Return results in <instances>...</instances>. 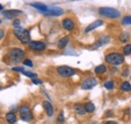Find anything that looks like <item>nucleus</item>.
I'll use <instances>...</instances> for the list:
<instances>
[{
  "label": "nucleus",
  "mask_w": 131,
  "mask_h": 124,
  "mask_svg": "<svg viewBox=\"0 0 131 124\" xmlns=\"http://www.w3.org/2000/svg\"><path fill=\"white\" fill-rule=\"evenodd\" d=\"M124 60H125L124 55H122L120 53H110L105 57L106 63H108L109 65L114 66V67L122 65L124 63Z\"/></svg>",
  "instance_id": "f257e3e1"
},
{
  "label": "nucleus",
  "mask_w": 131,
  "mask_h": 124,
  "mask_svg": "<svg viewBox=\"0 0 131 124\" xmlns=\"http://www.w3.org/2000/svg\"><path fill=\"white\" fill-rule=\"evenodd\" d=\"M14 34L17 38L22 43V44H28L30 42V34L29 31L22 28V27H17L14 29Z\"/></svg>",
  "instance_id": "f03ea898"
},
{
  "label": "nucleus",
  "mask_w": 131,
  "mask_h": 124,
  "mask_svg": "<svg viewBox=\"0 0 131 124\" xmlns=\"http://www.w3.org/2000/svg\"><path fill=\"white\" fill-rule=\"evenodd\" d=\"M99 13L107 18H118L120 16V11L112 7H101L99 9Z\"/></svg>",
  "instance_id": "7ed1b4c3"
},
{
  "label": "nucleus",
  "mask_w": 131,
  "mask_h": 124,
  "mask_svg": "<svg viewBox=\"0 0 131 124\" xmlns=\"http://www.w3.org/2000/svg\"><path fill=\"white\" fill-rule=\"evenodd\" d=\"M24 50L21 49V48H18V47H15V48H12L10 51H9V58L12 62L14 63H19L21 62L24 58Z\"/></svg>",
  "instance_id": "20e7f679"
},
{
  "label": "nucleus",
  "mask_w": 131,
  "mask_h": 124,
  "mask_svg": "<svg viewBox=\"0 0 131 124\" xmlns=\"http://www.w3.org/2000/svg\"><path fill=\"white\" fill-rule=\"evenodd\" d=\"M19 115H20L21 120H23L25 122L31 121L33 118L31 110L27 105H22V106L19 107Z\"/></svg>",
  "instance_id": "39448f33"
},
{
  "label": "nucleus",
  "mask_w": 131,
  "mask_h": 124,
  "mask_svg": "<svg viewBox=\"0 0 131 124\" xmlns=\"http://www.w3.org/2000/svg\"><path fill=\"white\" fill-rule=\"evenodd\" d=\"M57 72L60 76L62 77H65V78H69V77H72L76 74V71L71 68V67H68V66H61L57 69Z\"/></svg>",
  "instance_id": "423d86ee"
},
{
  "label": "nucleus",
  "mask_w": 131,
  "mask_h": 124,
  "mask_svg": "<svg viewBox=\"0 0 131 124\" xmlns=\"http://www.w3.org/2000/svg\"><path fill=\"white\" fill-rule=\"evenodd\" d=\"M97 84H98V82H97V80H96L95 78H92V77L87 78V79H85L82 82L81 88H82L83 90H91V89H93Z\"/></svg>",
  "instance_id": "0eeeda50"
},
{
  "label": "nucleus",
  "mask_w": 131,
  "mask_h": 124,
  "mask_svg": "<svg viewBox=\"0 0 131 124\" xmlns=\"http://www.w3.org/2000/svg\"><path fill=\"white\" fill-rule=\"evenodd\" d=\"M28 47L31 50H35V51H41L43 49H46V44L42 42H36V40H32L28 43Z\"/></svg>",
  "instance_id": "6e6552de"
},
{
  "label": "nucleus",
  "mask_w": 131,
  "mask_h": 124,
  "mask_svg": "<svg viewBox=\"0 0 131 124\" xmlns=\"http://www.w3.org/2000/svg\"><path fill=\"white\" fill-rule=\"evenodd\" d=\"M30 6L34 7L35 9H37L38 11L42 12V13H47L49 10V8L43 3H40V2H34V3H30Z\"/></svg>",
  "instance_id": "1a4fd4ad"
},
{
  "label": "nucleus",
  "mask_w": 131,
  "mask_h": 124,
  "mask_svg": "<svg viewBox=\"0 0 131 124\" xmlns=\"http://www.w3.org/2000/svg\"><path fill=\"white\" fill-rule=\"evenodd\" d=\"M62 25H63V27L65 28L66 30L71 31V30H73L74 27H75V22H74L71 18H65V19L62 21Z\"/></svg>",
  "instance_id": "9d476101"
},
{
  "label": "nucleus",
  "mask_w": 131,
  "mask_h": 124,
  "mask_svg": "<svg viewBox=\"0 0 131 124\" xmlns=\"http://www.w3.org/2000/svg\"><path fill=\"white\" fill-rule=\"evenodd\" d=\"M103 23H104V22H103V20H101V19H98V20H96V21L92 22L91 24H89V25L86 27V29H85V33H88V32H90V31L96 29L97 27L101 26V25H103Z\"/></svg>",
  "instance_id": "9b49d317"
},
{
  "label": "nucleus",
  "mask_w": 131,
  "mask_h": 124,
  "mask_svg": "<svg viewBox=\"0 0 131 124\" xmlns=\"http://www.w3.org/2000/svg\"><path fill=\"white\" fill-rule=\"evenodd\" d=\"M21 13H22V11H20V10H4L2 12L3 16L7 19H12L15 16H17L18 14H21Z\"/></svg>",
  "instance_id": "f8f14e48"
},
{
  "label": "nucleus",
  "mask_w": 131,
  "mask_h": 124,
  "mask_svg": "<svg viewBox=\"0 0 131 124\" xmlns=\"http://www.w3.org/2000/svg\"><path fill=\"white\" fill-rule=\"evenodd\" d=\"M110 40H111V38H110L109 36H101L98 39V42L92 47V48H93V49H96V48H98L99 47H101V46H103V45L108 44Z\"/></svg>",
  "instance_id": "ddd939ff"
},
{
  "label": "nucleus",
  "mask_w": 131,
  "mask_h": 124,
  "mask_svg": "<svg viewBox=\"0 0 131 124\" xmlns=\"http://www.w3.org/2000/svg\"><path fill=\"white\" fill-rule=\"evenodd\" d=\"M42 107L46 110V113H47L48 116L51 117L53 115V107H52V105H51L50 102H49V101H43L42 102Z\"/></svg>",
  "instance_id": "4468645a"
},
{
  "label": "nucleus",
  "mask_w": 131,
  "mask_h": 124,
  "mask_svg": "<svg viewBox=\"0 0 131 124\" xmlns=\"http://www.w3.org/2000/svg\"><path fill=\"white\" fill-rule=\"evenodd\" d=\"M63 13H64V10L62 8H60V7H53V8H49V11L47 13H45V14L50 16H59L61 15V14H63Z\"/></svg>",
  "instance_id": "2eb2a0df"
},
{
  "label": "nucleus",
  "mask_w": 131,
  "mask_h": 124,
  "mask_svg": "<svg viewBox=\"0 0 131 124\" xmlns=\"http://www.w3.org/2000/svg\"><path fill=\"white\" fill-rule=\"evenodd\" d=\"M6 121L8 122V123L10 124H13L16 122L17 118H16V115L13 113V112H8L7 114H6Z\"/></svg>",
  "instance_id": "dca6fc26"
},
{
  "label": "nucleus",
  "mask_w": 131,
  "mask_h": 124,
  "mask_svg": "<svg viewBox=\"0 0 131 124\" xmlns=\"http://www.w3.org/2000/svg\"><path fill=\"white\" fill-rule=\"evenodd\" d=\"M120 91L121 92H124V93H128L131 91V85L129 82H123L120 86Z\"/></svg>",
  "instance_id": "f3484780"
},
{
  "label": "nucleus",
  "mask_w": 131,
  "mask_h": 124,
  "mask_svg": "<svg viewBox=\"0 0 131 124\" xmlns=\"http://www.w3.org/2000/svg\"><path fill=\"white\" fill-rule=\"evenodd\" d=\"M74 110H75V112H76L77 114H79V115H84V114L86 113V110L84 108V105H82V104H76V105L74 106Z\"/></svg>",
  "instance_id": "a211bd4d"
},
{
  "label": "nucleus",
  "mask_w": 131,
  "mask_h": 124,
  "mask_svg": "<svg viewBox=\"0 0 131 124\" xmlns=\"http://www.w3.org/2000/svg\"><path fill=\"white\" fill-rule=\"evenodd\" d=\"M69 40H70L69 36H65V37L61 38V39L59 40V43H58V47H59V48H61V49L65 48L66 46H67V45H68V43H69Z\"/></svg>",
  "instance_id": "6ab92c4d"
},
{
  "label": "nucleus",
  "mask_w": 131,
  "mask_h": 124,
  "mask_svg": "<svg viewBox=\"0 0 131 124\" xmlns=\"http://www.w3.org/2000/svg\"><path fill=\"white\" fill-rule=\"evenodd\" d=\"M84 108L86 110V112L92 113V112L95 110V105H94V103H92V102H87V103L84 104Z\"/></svg>",
  "instance_id": "aec40b11"
},
{
  "label": "nucleus",
  "mask_w": 131,
  "mask_h": 124,
  "mask_svg": "<svg viewBox=\"0 0 131 124\" xmlns=\"http://www.w3.org/2000/svg\"><path fill=\"white\" fill-rule=\"evenodd\" d=\"M119 39L121 43H127L129 39H130V35L128 32H122L119 36Z\"/></svg>",
  "instance_id": "412c9836"
},
{
  "label": "nucleus",
  "mask_w": 131,
  "mask_h": 124,
  "mask_svg": "<svg viewBox=\"0 0 131 124\" xmlns=\"http://www.w3.org/2000/svg\"><path fill=\"white\" fill-rule=\"evenodd\" d=\"M106 70H107V68H106L104 65H100V66H97V67L95 68V73H96L97 75H100V74L105 73Z\"/></svg>",
  "instance_id": "4be33fe9"
},
{
  "label": "nucleus",
  "mask_w": 131,
  "mask_h": 124,
  "mask_svg": "<svg viewBox=\"0 0 131 124\" xmlns=\"http://www.w3.org/2000/svg\"><path fill=\"white\" fill-rule=\"evenodd\" d=\"M123 55L124 56H129L131 55V45H126L123 47Z\"/></svg>",
  "instance_id": "5701e85b"
},
{
  "label": "nucleus",
  "mask_w": 131,
  "mask_h": 124,
  "mask_svg": "<svg viewBox=\"0 0 131 124\" xmlns=\"http://www.w3.org/2000/svg\"><path fill=\"white\" fill-rule=\"evenodd\" d=\"M104 87L107 89V90H112L114 88V82L113 81H107L105 84H104Z\"/></svg>",
  "instance_id": "b1692460"
},
{
  "label": "nucleus",
  "mask_w": 131,
  "mask_h": 124,
  "mask_svg": "<svg viewBox=\"0 0 131 124\" xmlns=\"http://www.w3.org/2000/svg\"><path fill=\"white\" fill-rule=\"evenodd\" d=\"M122 24L124 25H131V16L127 15L122 19Z\"/></svg>",
  "instance_id": "393cba45"
},
{
  "label": "nucleus",
  "mask_w": 131,
  "mask_h": 124,
  "mask_svg": "<svg viewBox=\"0 0 131 124\" xmlns=\"http://www.w3.org/2000/svg\"><path fill=\"white\" fill-rule=\"evenodd\" d=\"M24 76H26V77L28 78H31V79H34V78L37 77V75L35 74V73H31V72H26V71H23V72H21Z\"/></svg>",
  "instance_id": "a878e982"
},
{
  "label": "nucleus",
  "mask_w": 131,
  "mask_h": 124,
  "mask_svg": "<svg viewBox=\"0 0 131 124\" xmlns=\"http://www.w3.org/2000/svg\"><path fill=\"white\" fill-rule=\"evenodd\" d=\"M58 121H59L60 123H63V122L65 121V117H64V113H63V112L60 113V115L58 116Z\"/></svg>",
  "instance_id": "bb28decb"
},
{
  "label": "nucleus",
  "mask_w": 131,
  "mask_h": 124,
  "mask_svg": "<svg viewBox=\"0 0 131 124\" xmlns=\"http://www.w3.org/2000/svg\"><path fill=\"white\" fill-rule=\"evenodd\" d=\"M13 26L17 28V27H20V20L19 19H14L13 20Z\"/></svg>",
  "instance_id": "cd10ccee"
},
{
  "label": "nucleus",
  "mask_w": 131,
  "mask_h": 124,
  "mask_svg": "<svg viewBox=\"0 0 131 124\" xmlns=\"http://www.w3.org/2000/svg\"><path fill=\"white\" fill-rule=\"evenodd\" d=\"M23 65H24V66H27V67H30V68L33 66L32 62H31L30 60H25V61L23 62Z\"/></svg>",
  "instance_id": "c85d7f7f"
},
{
  "label": "nucleus",
  "mask_w": 131,
  "mask_h": 124,
  "mask_svg": "<svg viewBox=\"0 0 131 124\" xmlns=\"http://www.w3.org/2000/svg\"><path fill=\"white\" fill-rule=\"evenodd\" d=\"M32 83L34 84V85H39V84H42V81L39 80V79L34 78V79H32Z\"/></svg>",
  "instance_id": "c756f323"
},
{
  "label": "nucleus",
  "mask_w": 131,
  "mask_h": 124,
  "mask_svg": "<svg viewBox=\"0 0 131 124\" xmlns=\"http://www.w3.org/2000/svg\"><path fill=\"white\" fill-rule=\"evenodd\" d=\"M12 70H13V71H17V72H23V71H24L23 68H20V67H19V68H18V67H15V68H13Z\"/></svg>",
  "instance_id": "7c9ffc66"
},
{
  "label": "nucleus",
  "mask_w": 131,
  "mask_h": 124,
  "mask_svg": "<svg viewBox=\"0 0 131 124\" xmlns=\"http://www.w3.org/2000/svg\"><path fill=\"white\" fill-rule=\"evenodd\" d=\"M3 36H4V31H3V29H0V39H1Z\"/></svg>",
  "instance_id": "2f4dec72"
},
{
  "label": "nucleus",
  "mask_w": 131,
  "mask_h": 124,
  "mask_svg": "<svg viewBox=\"0 0 131 124\" xmlns=\"http://www.w3.org/2000/svg\"><path fill=\"white\" fill-rule=\"evenodd\" d=\"M105 124H117V123H116L115 121H107Z\"/></svg>",
  "instance_id": "473e14b6"
},
{
  "label": "nucleus",
  "mask_w": 131,
  "mask_h": 124,
  "mask_svg": "<svg viewBox=\"0 0 131 124\" xmlns=\"http://www.w3.org/2000/svg\"><path fill=\"white\" fill-rule=\"evenodd\" d=\"M2 8H3V6H2L1 4H0V10H2Z\"/></svg>",
  "instance_id": "72a5a7b5"
},
{
  "label": "nucleus",
  "mask_w": 131,
  "mask_h": 124,
  "mask_svg": "<svg viewBox=\"0 0 131 124\" xmlns=\"http://www.w3.org/2000/svg\"><path fill=\"white\" fill-rule=\"evenodd\" d=\"M0 23H1V19H0Z\"/></svg>",
  "instance_id": "f704fd0d"
},
{
  "label": "nucleus",
  "mask_w": 131,
  "mask_h": 124,
  "mask_svg": "<svg viewBox=\"0 0 131 124\" xmlns=\"http://www.w3.org/2000/svg\"><path fill=\"white\" fill-rule=\"evenodd\" d=\"M0 89H1V86H0Z\"/></svg>",
  "instance_id": "c9c22d12"
}]
</instances>
